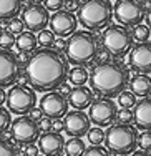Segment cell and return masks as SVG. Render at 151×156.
I'll list each match as a JSON object with an SVG mask.
<instances>
[{"label":"cell","instance_id":"12","mask_svg":"<svg viewBox=\"0 0 151 156\" xmlns=\"http://www.w3.org/2000/svg\"><path fill=\"white\" fill-rule=\"evenodd\" d=\"M40 110L45 116L51 118V120L63 118L65 113L68 111V100L60 91H47L40 100Z\"/></svg>","mask_w":151,"mask_h":156},{"label":"cell","instance_id":"6","mask_svg":"<svg viewBox=\"0 0 151 156\" xmlns=\"http://www.w3.org/2000/svg\"><path fill=\"white\" fill-rule=\"evenodd\" d=\"M103 48L113 57H125L133 47L131 32L125 25H106V30L101 37Z\"/></svg>","mask_w":151,"mask_h":156},{"label":"cell","instance_id":"42","mask_svg":"<svg viewBox=\"0 0 151 156\" xmlns=\"http://www.w3.org/2000/svg\"><path fill=\"white\" fill-rule=\"evenodd\" d=\"M28 113H30V118H32V120H35V121H38L40 118L43 116L42 110H40V108H35V106H33V108H32L30 111H28Z\"/></svg>","mask_w":151,"mask_h":156},{"label":"cell","instance_id":"25","mask_svg":"<svg viewBox=\"0 0 151 156\" xmlns=\"http://www.w3.org/2000/svg\"><path fill=\"white\" fill-rule=\"evenodd\" d=\"M149 27L148 25H143V23H138L133 27V32H131V37H133V40L136 42H146V40H149Z\"/></svg>","mask_w":151,"mask_h":156},{"label":"cell","instance_id":"24","mask_svg":"<svg viewBox=\"0 0 151 156\" xmlns=\"http://www.w3.org/2000/svg\"><path fill=\"white\" fill-rule=\"evenodd\" d=\"M70 81H72L73 85H85L88 81V76H90V73H88L86 66H73L72 70H70Z\"/></svg>","mask_w":151,"mask_h":156},{"label":"cell","instance_id":"2","mask_svg":"<svg viewBox=\"0 0 151 156\" xmlns=\"http://www.w3.org/2000/svg\"><path fill=\"white\" fill-rule=\"evenodd\" d=\"M88 81L93 93L111 98L126 88L130 81V70L115 62H103L93 66Z\"/></svg>","mask_w":151,"mask_h":156},{"label":"cell","instance_id":"37","mask_svg":"<svg viewBox=\"0 0 151 156\" xmlns=\"http://www.w3.org/2000/svg\"><path fill=\"white\" fill-rule=\"evenodd\" d=\"M51 121H53V120H51V118H48V116H45V118H40V120H38V123H37V125H38V129H40V131H43V133H45V131H50V129H51Z\"/></svg>","mask_w":151,"mask_h":156},{"label":"cell","instance_id":"8","mask_svg":"<svg viewBox=\"0 0 151 156\" xmlns=\"http://www.w3.org/2000/svg\"><path fill=\"white\" fill-rule=\"evenodd\" d=\"M113 17L120 25L135 27L145 18V7L139 0H116L113 5Z\"/></svg>","mask_w":151,"mask_h":156},{"label":"cell","instance_id":"1","mask_svg":"<svg viewBox=\"0 0 151 156\" xmlns=\"http://www.w3.org/2000/svg\"><path fill=\"white\" fill-rule=\"evenodd\" d=\"M25 76L35 91L47 93L58 90L68 76V62L61 51L42 47L33 50V55L25 63Z\"/></svg>","mask_w":151,"mask_h":156},{"label":"cell","instance_id":"19","mask_svg":"<svg viewBox=\"0 0 151 156\" xmlns=\"http://www.w3.org/2000/svg\"><path fill=\"white\" fill-rule=\"evenodd\" d=\"M67 96L68 105L75 110H86L93 101V91L85 85H75V88H72Z\"/></svg>","mask_w":151,"mask_h":156},{"label":"cell","instance_id":"4","mask_svg":"<svg viewBox=\"0 0 151 156\" xmlns=\"http://www.w3.org/2000/svg\"><path fill=\"white\" fill-rule=\"evenodd\" d=\"M78 22L86 30H100L110 25L113 5L110 0H85L78 7Z\"/></svg>","mask_w":151,"mask_h":156},{"label":"cell","instance_id":"48","mask_svg":"<svg viewBox=\"0 0 151 156\" xmlns=\"http://www.w3.org/2000/svg\"><path fill=\"white\" fill-rule=\"evenodd\" d=\"M42 0H28V3H40Z\"/></svg>","mask_w":151,"mask_h":156},{"label":"cell","instance_id":"18","mask_svg":"<svg viewBox=\"0 0 151 156\" xmlns=\"http://www.w3.org/2000/svg\"><path fill=\"white\" fill-rule=\"evenodd\" d=\"M133 123L136 129H149L151 131V98L145 96L133 106Z\"/></svg>","mask_w":151,"mask_h":156},{"label":"cell","instance_id":"41","mask_svg":"<svg viewBox=\"0 0 151 156\" xmlns=\"http://www.w3.org/2000/svg\"><path fill=\"white\" fill-rule=\"evenodd\" d=\"M51 129H53V131H58V133H61V131H63V121H61L60 118H57V120H53V121H51Z\"/></svg>","mask_w":151,"mask_h":156},{"label":"cell","instance_id":"46","mask_svg":"<svg viewBox=\"0 0 151 156\" xmlns=\"http://www.w3.org/2000/svg\"><path fill=\"white\" fill-rule=\"evenodd\" d=\"M145 18H146V25H148L149 30H151V7L148 9V12L145 13Z\"/></svg>","mask_w":151,"mask_h":156},{"label":"cell","instance_id":"40","mask_svg":"<svg viewBox=\"0 0 151 156\" xmlns=\"http://www.w3.org/2000/svg\"><path fill=\"white\" fill-rule=\"evenodd\" d=\"M53 45H55V50L57 51H63L65 47H67V40H63V37H58L53 42Z\"/></svg>","mask_w":151,"mask_h":156},{"label":"cell","instance_id":"51","mask_svg":"<svg viewBox=\"0 0 151 156\" xmlns=\"http://www.w3.org/2000/svg\"><path fill=\"white\" fill-rule=\"evenodd\" d=\"M38 156H40V154H38ZM42 156H45V154H42Z\"/></svg>","mask_w":151,"mask_h":156},{"label":"cell","instance_id":"15","mask_svg":"<svg viewBox=\"0 0 151 156\" xmlns=\"http://www.w3.org/2000/svg\"><path fill=\"white\" fill-rule=\"evenodd\" d=\"M48 25H50V30L55 33V37H63L65 38V37H70L76 30L78 20L72 12L61 9L53 12V15H50Z\"/></svg>","mask_w":151,"mask_h":156},{"label":"cell","instance_id":"35","mask_svg":"<svg viewBox=\"0 0 151 156\" xmlns=\"http://www.w3.org/2000/svg\"><path fill=\"white\" fill-rule=\"evenodd\" d=\"M0 156H18V151L13 144H10V141L0 140Z\"/></svg>","mask_w":151,"mask_h":156},{"label":"cell","instance_id":"29","mask_svg":"<svg viewBox=\"0 0 151 156\" xmlns=\"http://www.w3.org/2000/svg\"><path fill=\"white\" fill-rule=\"evenodd\" d=\"M15 45V35L9 30H0V48L10 50Z\"/></svg>","mask_w":151,"mask_h":156},{"label":"cell","instance_id":"32","mask_svg":"<svg viewBox=\"0 0 151 156\" xmlns=\"http://www.w3.org/2000/svg\"><path fill=\"white\" fill-rule=\"evenodd\" d=\"M116 123H125V125H130L133 123V110L131 108H121L116 111Z\"/></svg>","mask_w":151,"mask_h":156},{"label":"cell","instance_id":"17","mask_svg":"<svg viewBox=\"0 0 151 156\" xmlns=\"http://www.w3.org/2000/svg\"><path fill=\"white\" fill-rule=\"evenodd\" d=\"M65 138L58 131H45L38 136V150L45 156H60L63 153Z\"/></svg>","mask_w":151,"mask_h":156},{"label":"cell","instance_id":"27","mask_svg":"<svg viewBox=\"0 0 151 156\" xmlns=\"http://www.w3.org/2000/svg\"><path fill=\"white\" fill-rule=\"evenodd\" d=\"M37 42H38V45H42L43 48H50L51 45H53V42H55V33L51 32V30H47V28H43V30L38 32Z\"/></svg>","mask_w":151,"mask_h":156},{"label":"cell","instance_id":"39","mask_svg":"<svg viewBox=\"0 0 151 156\" xmlns=\"http://www.w3.org/2000/svg\"><path fill=\"white\" fill-rule=\"evenodd\" d=\"M78 7H80V0H65L63 2V9L68 10V12H72V13L76 12Z\"/></svg>","mask_w":151,"mask_h":156},{"label":"cell","instance_id":"31","mask_svg":"<svg viewBox=\"0 0 151 156\" xmlns=\"http://www.w3.org/2000/svg\"><path fill=\"white\" fill-rule=\"evenodd\" d=\"M82 156H111L108 148H103L101 144H91L90 148H85Z\"/></svg>","mask_w":151,"mask_h":156},{"label":"cell","instance_id":"43","mask_svg":"<svg viewBox=\"0 0 151 156\" xmlns=\"http://www.w3.org/2000/svg\"><path fill=\"white\" fill-rule=\"evenodd\" d=\"M28 58H30V53H27V51H20V55L17 57V60H18V63H20V65L25 66V63L28 62Z\"/></svg>","mask_w":151,"mask_h":156},{"label":"cell","instance_id":"26","mask_svg":"<svg viewBox=\"0 0 151 156\" xmlns=\"http://www.w3.org/2000/svg\"><path fill=\"white\" fill-rule=\"evenodd\" d=\"M136 103V95L133 91H120L118 93V105L121 108H133Z\"/></svg>","mask_w":151,"mask_h":156},{"label":"cell","instance_id":"30","mask_svg":"<svg viewBox=\"0 0 151 156\" xmlns=\"http://www.w3.org/2000/svg\"><path fill=\"white\" fill-rule=\"evenodd\" d=\"M136 146H139V150L151 151V131L149 129H145L141 135H138V138H136Z\"/></svg>","mask_w":151,"mask_h":156},{"label":"cell","instance_id":"5","mask_svg":"<svg viewBox=\"0 0 151 156\" xmlns=\"http://www.w3.org/2000/svg\"><path fill=\"white\" fill-rule=\"evenodd\" d=\"M136 138H138V129L133 125H125V123H116L110 125L108 131L105 133V141L111 153L115 154H131L136 148Z\"/></svg>","mask_w":151,"mask_h":156},{"label":"cell","instance_id":"50","mask_svg":"<svg viewBox=\"0 0 151 156\" xmlns=\"http://www.w3.org/2000/svg\"><path fill=\"white\" fill-rule=\"evenodd\" d=\"M146 2H151V0H146Z\"/></svg>","mask_w":151,"mask_h":156},{"label":"cell","instance_id":"14","mask_svg":"<svg viewBox=\"0 0 151 156\" xmlns=\"http://www.w3.org/2000/svg\"><path fill=\"white\" fill-rule=\"evenodd\" d=\"M128 63L138 73H151V42H138L128 51Z\"/></svg>","mask_w":151,"mask_h":156},{"label":"cell","instance_id":"22","mask_svg":"<svg viewBox=\"0 0 151 156\" xmlns=\"http://www.w3.org/2000/svg\"><path fill=\"white\" fill-rule=\"evenodd\" d=\"M22 10V0H0V22L17 17Z\"/></svg>","mask_w":151,"mask_h":156},{"label":"cell","instance_id":"13","mask_svg":"<svg viewBox=\"0 0 151 156\" xmlns=\"http://www.w3.org/2000/svg\"><path fill=\"white\" fill-rule=\"evenodd\" d=\"M20 73V63L17 55L10 50L0 48V88L12 87Z\"/></svg>","mask_w":151,"mask_h":156},{"label":"cell","instance_id":"3","mask_svg":"<svg viewBox=\"0 0 151 156\" xmlns=\"http://www.w3.org/2000/svg\"><path fill=\"white\" fill-rule=\"evenodd\" d=\"M98 48V40L91 32L75 30L67 40V47L63 51L68 63L75 66H88L97 60Z\"/></svg>","mask_w":151,"mask_h":156},{"label":"cell","instance_id":"7","mask_svg":"<svg viewBox=\"0 0 151 156\" xmlns=\"http://www.w3.org/2000/svg\"><path fill=\"white\" fill-rule=\"evenodd\" d=\"M7 108L15 115H27L37 105V95L35 90L27 85H17L12 87L7 93Z\"/></svg>","mask_w":151,"mask_h":156},{"label":"cell","instance_id":"16","mask_svg":"<svg viewBox=\"0 0 151 156\" xmlns=\"http://www.w3.org/2000/svg\"><path fill=\"white\" fill-rule=\"evenodd\" d=\"M90 118L83 110L67 111L63 116V131L68 136H85L90 129Z\"/></svg>","mask_w":151,"mask_h":156},{"label":"cell","instance_id":"28","mask_svg":"<svg viewBox=\"0 0 151 156\" xmlns=\"http://www.w3.org/2000/svg\"><path fill=\"white\" fill-rule=\"evenodd\" d=\"M86 135H88V141H90L91 144H101L103 141H105V131L101 129V126H95V128L90 126Z\"/></svg>","mask_w":151,"mask_h":156},{"label":"cell","instance_id":"9","mask_svg":"<svg viewBox=\"0 0 151 156\" xmlns=\"http://www.w3.org/2000/svg\"><path fill=\"white\" fill-rule=\"evenodd\" d=\"M116 103L108 96H103V98H98L97 101H91L88 118L97 126H110L116 120Z\"/></svg>","mask_w":151,"mask_h":156},{"label":"cell","instance_id":"10","mask_svg":"<svg viewBox=\"0 0 151 156\" xmlns=\"http://www.w3.org/2000/svg\"><path fill=\"white\" fill-rule=\"evenodd\" d=\"M12 129V138L13 141H17L18 144H28V143H35L40 136V129L35 120H32L27 115H20L15 121H12L10 125Z\"/></svg>","mask_w":151,"mask_h":156},{"label":"cell","instance_id":"23","mask_svg":"<svg viewBox=\"0 0 151 156\" xmlns=\"http://www.w3.org/2000/svg\"><path fill=\"white\" fill-rule=\"evenodd\" d=\"M85 148H86V144L80 136H72L63 144V151L67 156H82L85 153Z\"/></svg>","mask_w":151,"mask_h":156},{"label":"cell","instance_id":"49","mask_svg":"<svg viewBox=\"0 0 151 156\" xmlns=\"http://www.w3.org/2000/svg\"><path fill=\"white\" fill-rule=\"evenodd\" d=\"M116 156H123V154H116Z\"/></svg>","mask_w":151,"mask_h":156},{"label":"cell","instance_id":"36","mask_svg":"<svg viewBox=\"0 0 151 156\" xmlns=\"http://www.w3.org/2000/svg\"><path fill=\"white\" fill-rule=\"evenodd\" d=\"M43 7H45L48 12H57V10L63 9V2L65 0H42Z\"/></svg>","mask_w":151,"mask_h":156},{"label":"cell","instance_id":"20","mask_svg":"<svg viewBox=\"0 0 151 156\" xmlns=\"http://www.w3.org/2000/svg\"><path fill=\"white\" fill-rule=\"evenodd\" d=\"M131 91L136 96H149L151 95V78L146 75V73H139V75H135L133 78H130L128 81Z\"/></svg>","mask_w":151,"mask_h":156},{"label":"cell","instance_id":"47","mask_svg":"<svg viewBox=\"0 0 151 156\" xmlns=\"http://www.w3.org/2000/svg\"><path fill=\"white\" fill-rule=\"evenodd\" d=\"M5 100H7V93H5V90H3V88H0V106L5 103Z\"/></svg>","mask_w":151,"mask_h":156},{"label":"cell","instance_id":"33","mask_svg":"<svg viewBox=\"0 0 151 156\" xmlns=\"http://www.w3.org/2000/svg\"><path fill=\"white\" fill-rule=\"evenodd\" d=\"M10 125H12V116H10V111L0 106V135H3V133L10 128Z\"/></svg>","mask_w":151,"mask_h":156},{"label":"cell","instance_id":"21","mask_svg":"<svg viewBox=\"0 0 151 156\" xmlns=\"http://www.w3.org/2000/svg\"><path fill=\"white\" fill-rule=\"evenodd\" d=\"M15 45H17L18 51H27V53H30V51L37 50L38 42H37L35 32H30V30L20 32L17 35V38H15Z\"/></svg>","mask_w":151,"mask_h":156},{"label":"cell","instance_id":"44","mask_svg":"<svg viewBox=\"0 0 151 156\" xmlns=\"http://www.w3.org/2000/svg\"><path fill=\"white\" fill-rule=\"evenodd\" d=\"M58 88H60V90H61L60 93L63 95V96H67V95L70 93V87H68L67 83H65V81H63V83H61V85H60V87H58Z\"/></svg>","mask_w":151,"mask_h":156},{"label":"cell","instance_id":"34","mask_svg":"<svg viewBox=\"0 0 151 156\" xmlns=\"http://www.w3.org/2000/svg\"><path fill=\"white\" fill-rule=\"evenodd\" d=\"M7 22H9V23H7V30L12 32L13 35H18L20 32L25 30V25H23V22H22V18L12 17L10 20H7Z\"/></svg>","mask_w":151,"mask_h":156},{"label":"cell","instance_id":"45","mask_svg":"<svg viewBox=\"0 0 151 156\" xmlns=\"http://www.w3.org/2000/svg\"><path fill=\"white\" fill-rule=\"evenodd\" d=\"M131 156H151L149 151H145V150H138V151H133Z\"/></svg>","mask_w":151,"mask_h":156},{"label":"cell","instance_id":"11","mask_svg":"<svg viewBox=\"0 0 151 156\" xmlns=\"http://www.w3.org/2000/svg\"><path fill=\"white\" fill-rule=\"evenodd\" d=\"M50 20L48 10L43 7V3H27V7L22 12V22H23L25 28L30 32H40L47 28Z\"/></svg>","mask_w":151,"mask_h":156},{"label":"cell","instance_id":"38","mask_svg":"<svg viewBox=\"0 0 151 156\" xmlns=\"http://www.w3.org/2000/svg\"><path fill=\"white\" fill-rule=\"evenodd\" d=\"M23 154L25 156H38L40 154V150L38 146H35L33 143H28V144H23Z\"/></svg>","mask_w":151,"mask_h":156}]
</instances>
